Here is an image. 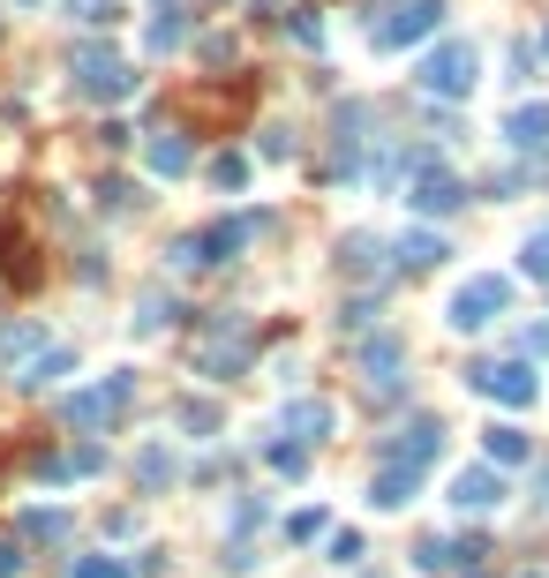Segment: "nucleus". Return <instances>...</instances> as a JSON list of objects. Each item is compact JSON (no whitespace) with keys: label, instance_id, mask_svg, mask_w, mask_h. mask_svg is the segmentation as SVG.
Here are the masks:
<instances>
[{"label":"nucleus","instance_id":"obj_1","mask_svg":"<svg viewBox=\"0 0 549 578\" xmlns=\"http://www.w3.org/2000/svg\"><path fill=\"white\" fill-rule=\"evenodd\" d=\"M256 233H271V210H249V218H212V226H196V233L166 241V271H181V279L218 271V263H234Z\"/></svg>","mask_w":549,"mask_h":578},{"label":"nucleus","instance_id":"obj_2","mask_svg":"<svg viewBox=\"0 0 549 578\" xmlns=\"http://www.w3.org/2000/svg\"><path fill=\"white\" fill-rule=\"evenodd\" d=\"M136 406V369H106L98 383H84V391H61V428H76V436H106L121 413Z\"/></svg>","mask_w":549,"mask_h":578},{"label":"nucleus","instance_id":"obj_3","mask_svg":"<svg viewBox=\"0 0 549 578\" xmlns=\"http://www.w3.org/2000/svg\"><path fill=\"white\" fill-rule=\"evenodd\" d=\"M68 76H76V98H84V106H121L128 90H136V61L90 39V45L68 53Z\"/></svg>","mask_w":549,"mask_h":578},{"label":"nucleus","instance_id":"obj_4","mask_svg":"<svg viewBox=\"0 0 549 578\" xmlns=\"http://www.w3.org/2000/svg\"><path fill=\"white\" fill-rule=\"evenodd\" d=\"M474 76H482V53H474L466 39L429 45V53H422V68H415V83H422L429 98H466V90H474Z\"/></svg>","mask_w":549,"mask_h":578},{"label":"nucleus","instance_id":"obj_5","mask_svg":"<svg viewBox=\"0 0 549 578\" xmlns=\"http://www.w3.org/2000/svg\"><path fill=\"white\" fill-rule=\"evenodd\" d=\"M256 361V338L241 316H212L204 324V346H196V375H212V383H226V375H241Z\"/></svg>","mask_w":549,"mask_h":578},{"label":"nucleus","instance_id":"obj_6","mask_svg":"<svg viewBox=\"0 0 549 578\" xmlns=\"http://www.w3.org/2000/svg\"><path fill=\"white\" fill-rule=\"evenodd\" d=\"M505 308H512V279H497V271H474V279H466V286L452 293V308H444V324L474 338V330H489V324H497Z\"/></svg>","mask_w":549,"mask_h":578},{"label":"nucleus","instance_id":"obj_7","mask_svg":"<svg viewBox=\"0 0 549 578\" xmlns=\"http://www.w3.org/2000/svg\"><path fill=\"white\" fill-rule=\"evenodd\" d=\"M466 383H474L482 399H497V406H535V399H542V383H535L527 361H474Z\"/></svg>","mask_w":549,"mask_h":578},{"label":"nucleus","instance_id":"obj_8","mask_svg":"<svg viewBox=\"0 0 549 578\" xmlns=\"http://www.w3.org/2000/svg\"><path fill=\"white\" fill-rule=\"evenodd\" d=\"M437 23H444V0H399L377 23V53H407V45L437 39Z\"/></svg>","mask_w":549,"mask_h":578},{"label":"nucleus","instance_id":"obj_9","mask_svg":"<svg viewBox=\"0 0 549 578\" xmlns=\"http://www.w3.org/2000/svg\"><path fill=\"white\" fill-rule=\"evenodd\" d=\"M437 451H444V421H437V413H415L399 436H384V466H415V473H429Z\"/></svg>","mask_w":549,"mask_h":578},{"label":"nucleus","instance_id":"obj_10","mask_svg":"<svg viewBox=\"0 0 549 578\" xmlns=\"http://www.w3.org/2000/svg\"><path fill=\"white\" fill-rule=\"evenodd\" d=\"M407 204L422 210V218H452V210L466 204V181H460V173H444V165H422L415 188H407Z\"/></svg>","mask_w":549,"mask_h":578},{"label":"nucleus","instance_id":"obj_11","mask_svg":"<svg viewBox=\"0 0 549 578\" xmlns=\"http://www.w3.org/2000/svg\"><path fill=\"white\" fill-rule=\"evenodd\" d=\"M279 436L301 444V451L324 444V436H332V406H324V399H287V406H279Z\"/></svg>","mask_w":549,"mask_h":578},{"label":"nucleus","instance_id":"obj_12","mask_svg":"<svg viewBox=\"0 0 549 578\" xmlns=\"http://www.w3.org/2000/svg\"><path fill=\"white\" fill-rule=\"evenodd\" d=\"M189 165H196L189 135H181V128H151V143H143V173H151V181H181Z\"/></svg>","mask_w":549,"mask_h":578},{"label":"nucleus","instance_id":"obj_13","mask_svg":"<svg viewBox=\"0 0 549 578\" xmlns=\"http://www.w3.org/2000/svg\"><path fill=\"white\" fill-rule=\"evenodd\" d=\"M452 503L460 511H497L505 503V473L482 458V466H466V473H452Z\"/></svg>","mask_w":549,"mask_h":578},{"label":"nucleus","instance_id":"obj_14","mask_svg":"<svg viewBox=\"0 0 549 578\" xmlns=\"http://www.w3.org/2000/svg\"><path fill=\"white\" fill-rule=\"evenodd\" d=\"M399 338H369L362 346V383H369V399H399Z\"/></svg>","mask_w":549,"mask_h":578},{"label":"nucleus","instance_id":"obj_15","mask_svg":"<svg viewBox=\"0 0 549 578\" xmlns=\"http://www.w3.org/2000/svg\"><path fill=\"white\" fill-rule=\"evenodd\" d=\"M61 375H76V346H39V353L15 369V383H23V391H53Z\"/></svg>","mask_w":549,"mask_h":578},{"label":"nucleus","instance_id":"obj_16","mask_svg":"<svg viewBox=\"0 0 549 578\" xmlns=\"http://www.w3.org/2000/svg\"><path fill=\"white\" fill-rule=\"evenodd\" d=\"M415 495H422V473L415 466H377V481H369V503L377 511H407Z\"/></svg>","mask_w":549,"mask_h":578},{"label":"nucleus","instance_id":"obj_17","mask_svg":"<svg viewBox=\"0 0 549 578\" xmlns=\"http://www.w3.org/2000/svg\"><path fill=\"white\" fill-rule=\"evenodd\" d=\"M338 271L346 279H384V241L377 233H346L338 241Z\"/></svg>","mask_w":549,"mask_h":578},{"label":"nucleus","instance_id":"obj_18","mask_svg":"<svg viewBox=\"0 0 549 578\" xmlns=\"http://www.w3.org/2000/svg\"><path fill=\"white\" fill-rule=\"evenodd\" d=\"M181 45H189V15H181V8H159V15H151V31H143V53H151V61H166V53H181Z\"/></svg>","mask_w":549,"mask_h":578},{"label":"nucleus","instance_id":"obj_19","mask_svg":"<svg viewBox=\"0 0 549 578\" xmlns=\"http://www.w3.org/2000/svg\"><path fill=\"white\" fill-rule=\"evenodd\" d=\"M391 255H399V271H437V263H444L452 248H444V233H429V226H415V233H407V241L391 248Z\"/></svg>","mask_w":549,"mask_h":578},{"label":"nucleus","instance_id":"obj_20","mask_svg":"<svg viewBox=\"0 0 549 578\" xmlns=\"http://www.w3.org/2000/svg\"><path fill=\"white\" fill-rule=\"evenodd\" d=\"M505 143L512 151H542L549 143V106H519V113L505 121Z\"/></svg>","mask_w":549,"mask_h":578},{"label":"nucleus","instance_id":"obj_21","mask_svg":"<svg viewBox=\"0 0 549 578\" xmlns=\"http://www.w3.org/2000/svg\"><path fill=\"white\" fill-rule=\"evenodd\" d=\"M136 481H143V495H159V489H173V481H181V458H173L166 444H151V451L136 458Z\"/></svg>","mask_w":549,"mask_h":578},{"label":"nucleus","instance_id":"obj_22","mask_svg":"<svg viewBox=\"0 0 549 578\" xmlns=\"http://www.w3.org/2000/svg\"><path fill=\"white\" fill-rule=\"evenodd\" d=\"M482 451H489V466H527V458H535V444H527V428H489V436H482Z\"/></svg>","mask_w":549,"mask_h":578},{"label":"nucleus","instance_id":"obj_23","mask_svg":"<svg viewBox=\"0 0 549 578\" xmlns=\"http://www.w3.org/2000/svg\"><path fill=\"white\" fill-rule=\"evenodd\" d=\"M173 428H189V436H218L226 413H218L212 399H173Z\"/></svg>","mask_w":549,"mask_h":578},{"label":"nucleus","instance_id":"obj_24","mask_svg":"<svg viewBox=\"0 0 549 578\" xmlns=\"http://www.w3.org/2000/svg\"><path fill=\"white\" fill-rule=\"evenodd\" d=\"M68 526H76V519H68L61 503H31V511H23V541H68Z\"/></svg>","mask_w":549,"mask_h":578},{"label":"nucleus","instance_id":"obj_25","mask_svg":"<svg viewBox=\"0 0 549 578\" xmlns=\"http://www.w3.org/2000/svg\"><path fill=\"white\" fill-rule=\"evenodd\" d=\"M39 346H45V324H0V361H15V369H23Z\"/></svg>","mask_w":549,"mask_h":578},{"label":"nucleus","instance_id":"obj_26","mask_svg":"<svg viewBox=\"0 0 549 578\" xmlns=\"http://www.w3.org/2000/svg\"><path fill=\"white\" fill-rule=\"evenodd\" d=\"M61 15L84 23V31H114L121 23V0H61Z\"/></svg>","mask_w":549,"mask_h":578},{"label":"nucleus","instance_id":"obj_27","mask_svg":"<svg viewBox=\"0 0 549 578\" xmlns=\"http://www.w3.org/2000/svg\"><path fill=\"white\" fill-rule=\"evenodd\" d=\"M166 324H181V301L173 293H143L136 301V330H166Z\"/></svg>","mask_w":549,"mask_h":578},{"label":"nucleus","instance_id":"obj_28","mask_svg":"<svg viewBox=\"0 0 549 578\" xmlns=\"http://www.w3.org/2000/svg\"><path fill=\"white\" fill-rule=\"evenodd\" d=\"M212 188L241 196V188H249V159H241V151H218V159H212Z\"/></svg>","mask_w":549,"mask_h":578},{"label":"nucleus","instance_id":"obj_29","mask_svg":"<svg viewBox=\"0 0 549 578\" xmlns=\"http://www.w3.org/2000/svg\"><path fill=\"white\" fill-rule=\"evenodd\" d=\"M106 466H114V458H106V444H98V436H84V444L68 451V473H76V481H98Z\"/></svg>","mask_w":549,"mask_h":578},{"label":"nucleus","instance_id":"obj_30","mask_svg":"<svg viewBox=\"0 0 549 578\" xmlns=\"http://www.w3.org/2000/svg\"><path fill=\"white\" fill-rule=\"evenodd\" d=\"M263 458H271V473H287V481H301V473H309V451H301V444H287V436H279V444H263Z\"/></svg>","mask_w":549,"mask_h":578},{"label":"nucleus","instance_id":"obj_31","mask_svg":"<svg viewBox=\"0 0 549 578\" xmlns=\"http://www.w3.org/2000/svg\"><path fill=\"white\" fill-rule=\"evenodd\" d=\"M415 564H422V571H452V564H460V541H415Z\"/></svg>","mask_w":549,"mask_h":578},{"label":"nucleus","instance_id":"obj_32","mask_svg":"<svg viewBox=\"0 0 549 578\" xmlns=\"http://www.w3.org/2000/svg\"><path fill=\"white\" fill-rule=\"evenodd\" d=\"M68 578H136V564H128V556H76Z\"/></svg>","mask_w":549,"mask_h":578},{"label":"nucleus","instance_id":"obj_33","mask_svg":"<svg viewBox=\"0 0 549 578\" xmlns=\"http://www.w3.org/2000/svg\"><path fill=\"white\" fill-rule=\"evenodd\" d=\"M519 271H527V279H549V226H535V233H527V248H519Z\"/></svg>","mask_w":549,"mask_h":578},{"label":"nucleus","instance_id":"obj_34","mask_svg":"<svg viewBox=\"0 0 549 578\" xmlns=\"http://www.w3.org/2000/svg\"><path fill=\"white\" fill-rule=\"evenodd\" d=\"M324 548H332V564H338V571H354V564H362V534H354V526L324 534Z\"/></svg>","mask_w":549,"mask_h":578},{"label":"nucleus","instance_id":"obj_35","mask_svg":"<svg viewBox=\"0 0 549 578\" xmlns=\"http://www.w3.org/2000/svg\"><path fill=\"white\" fill-rule=\"evenodd\" d=\"M324 534H332L324 511H294V519H287V541H324Z\"/></svg>","mask_w":549,"mask_h":578},{"label":"nucleus","instance_id":"obj_36","mask_svg":"<svg viewBox=\"0 0 549 578\" xmlns=\"http://www.w3.org/2000/svg\"><path fill=\"white\" fill-rule=\"evenodd\" d=\"M294 151H301V143H294V128H287V121L263 128V159H294Z\"/></svg>","mask_w":549,"mask_h":578},{"label":"nucleus","instance_id":"obj_37","mask_svg":"<svg viewBox=\"0 0 549 578\" xmlns=\"http://www.w3.org/2000/svg\"><path fill=\"white\" fill-rule=\"evenodd\" d=\"M369 324H377V293H362V301L338 316V330H369Z\"/></svg>","mask_w":549,"mask_h":578},{"label":"nucleus","instance_id":"obj_38","mask_svg":"<svg viewBox=\"0 0 549 578\" xmlns=\"http://www.w3.org/2000/svg\"><path fill=\"white\" fill-rule=\"evenodd\" d=\"M294 39H301V45H324V23H316V8H301V15H294Z\"/></svg>","mask_w":549,"mask_h":578},{"label":"nucleus","instance_id":"obj_39","mask_svg":"<svg viewBox=\"0 0 549 578\" xmlns=\"http://www.w3.org/2000/svg\"><path fill=\"white\" fill-rule=\"evenodd\" d=\"M136 578H166V548H143L136 556Z\"/></svg>","mask_w":549,"mask_h":578},{"label":"nucleus","instance_id":"obj_40","mask_svg":"<svg viewBox=\"0 0 549 578\" xmlns=\"http://www.w3.org/2000/svg\"><path fill=\"white\" fill-rule=\"evenodd\" d=\"M0 578H23V548L15 541H0Z\"/></svg>","mask_w":549,"mask_h":578},{"label":"nucleus","instance_id":"obj_41","mask_svg":"<svg viewBox=\"0 0 549 578\" xmlns=\"http://www.w3.org/2000/svg\"><path fill=\"white\" fill-rule=\"evenodd\" d=\"M519 346H527V353H549V324H535L527 338H519Z\"/></svg>","mask_w":549,"mask_h":578},{"label":"nucleus","instance_id":"obj_42","mask_svg":"<svg viewBox=\"0 0 549 578\" xmlns=\"http://www.w3.org/2000/svg\"><path fill=\"white\" fill-rule=\"evenodd\" d=\"M15 8H45V0H15Z\"/></svg>","mask_w":549,"mask_h":578},{"label":"nucleus","instance_id":"obj_43","mask_svg":"<svg viewBox=\"0 0 549 578\" xmlns=\"http://www.w3.org/2000/svg\"><path fill=\"white\" fill-rule=\"evenodd\" d=\"M542 495H549V466H542Z\"/></svg>","mask_w":549,"mask_h":578},{"label":"nucleus","instance_id":"obj_44","mask_svg":"<svg viewBox=\"0 0 549 578\" xmlns=\"http://www.w3.org/2000/svg\"><path fill=\"white\" fill-rule=\"evenodd\" d=\"M542 53H549V31H542Z\"/></svg>","mask_w":549,"mask_h":578},{"label":"nucleus","instance_id":"obj_45","mask_svg":"<svg viewBox=\"0 0 549 578\" xmlns=\"http://www.w3.org/2000/svg\"><path fill=\"white\" fill-rule=\"evenodd\" d=\"M159 8H173V0H159Z\"/></svg>","mask_w":549,"mask_h":578}]
</instances>
